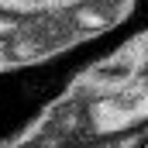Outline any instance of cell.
<instances>
[{
  "label": "cell",
  "mask_w": 148,
  "mask_h": 148,
  "mask_svg": "<svg viewBox=\"0 0 148 148\" xmlns=\"http://www.w3.org/2000/svg\"><path fill=\"white\" fill-rule=\"evenodd\" d=\"M145 148H148V141H145Z\"/></svg>",
  "instance_id": "7a4b0ae2"
},
{
  "label": "cell",
  "mask_w": 148,
  "mask_h": 148,
  "mask_svg": "<svg viewBox=\"0 0 148 148\" xmlns=\"http://www.w3.org/2000/svg\"><path fill=\"white\" fill-rule=\"evenodd\" d=\"M141 66H145L141 48H138V41H131V45L117 48V52H110V55L97 59L86 73L79 76V86H76V90H83L86 97L114 93V90L131 86L134 79H141Z\"/></svg>",
  "instance_id": "6da1fadb"
}]
</instances>
